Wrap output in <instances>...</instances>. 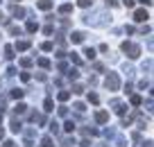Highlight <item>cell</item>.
Listing matches in <instances>:
<instances>
[{
  "label": "cell",
  "instance_id": "6da1fadb",
  "mask_svg": "<svg viewBox=\"0 0 154 147\" xmlns=\"http://www.w3.org/2000/svg\"><path fill=\"white\" fill-rule=\"evenodd\" d=\"M122 52L129 59H138L140 57V45H136V43H131V41H125L122 43Z\"/></svg>",
  "mask_w": 154,
  "mask_h": 147
},
{
  "label": "cell",
  "instance_id": "7a4b0ae2",
  "mask_svg": "<svg viewBox=\"0 0 154 147\" xmlns=\"http://www.w3.org/2000/svg\"><path fill=\"white\" fill-rule=\"evenodd\" d=\"M104 86L109 90H118L120 88V77L116 75V72H109V75H106V79H104Z\"/></svg>",
  "mask_w": 154,
  "mask_h": 147
},
{
  "label": "cell",
  "instance_id": "3957f363",
  "mask_svg": "<svg viewBox=\"0 0 154 147\" xmlns=\"http://www.w3.org/2000/svg\"><path fill=\"white\" fill-rule=\"evenodd\" d=\"M147 18H149L147 9H136V11H134V20H136V23H145Z\"/></svg>",
  "mask_w": 154,
  "mask_h": 147
},
{
  "label": "cell",
  "instance_id": "277c9868",
  "mask_svg": "<svg viewBox=\"0 0 154 147\" xmlns=\"http://www.w3.org/2000/svg\"><path fill=\"white\" fill-rule=\"evenodd\" d=\"M111 106H113V111H116L118 115H125V109H127V106L122 104L120 100H113V102H111Z\"/></svg>",
  "mask_w": 154,
  "mask_h": 147
},
{
  "label": "cell",
  "instance_id": "5b68a950",
  "mask_svg": "<svg viewBox=\"0 0 154 147\" xmlns=\"http://www.w3.org/2000/svg\"><path fill=\"white\" fill-rule=\"evenodd\" d=\"M95 122L97 124H106L109 122V113H106V111H97L95 113Z\"/></svg>",
  "mask_w": 154,
  "mask_h": 147
},
{
  "label": "cell",
  "instance_id": "8992f818",
  "mask_svg": "<svg viewBox=\"0 0 154 147\" xmlns=\"http://www.w3.org/2000/svg\"><path fill=\"white\" fill-rule=\"evenodd\" d=\"M36 7H38L41 11H50V9H52V0H38Z\"/></svg>",
  "mask_w": 154,
  "mask_h": 147
},
{
  "label": "cell",
  "instance_id": "52a82bcc",
  "mask_svg": "<svg viewBox=\"0 0 154 147\" xmlns=\"http://www.w3.org/2000/svg\"><path fill=\"white\" fill-rule=\"evenodd\" d=\"M29 45H32L29 41H16L14 50H18V52H25V50H29Z\"/></svg>",
  "mask_w": 154,
  "mask_h": 147
},
{
  "label": "cell",
  "instance_id": "ba28073f",
  "mask_svg": "<svg viewBox=\"0 0 154 147\" xmlns=\"http://www.w3.org/2000/svg\"><path fill=\"white\" fill-rule=\"evenodd\" d=\"M11 16L23 18V16H25V9H23V7H18V5H14V7H11Z\"/></svg>",
  "mask_w": 154,
  "mask_h": 147
},
{
  "label": "cell",
  "instance_id": "9c48e42d",
  "mask_svg": "<svg viewBox=\"0 0 154 147\" xmlns=\"http://www.w3.org/2000/svg\"><path fill=\"white\" fill-rule=\"evenodd\" d=\"M84 41V34L82 32H72L70 34V43H82Z\"/></svg>",
  "mask_w": 154,
  "mask_h": 147
},
{
  "label": "cell",
  "instance_id": "30bf717a",
  "mask_svg": "<svg viewBox=\"0 0 154 147\" xmlns=\"http://www.w3.org/2000/svg\"><path fill=\"white\" fill-rule=\"evenodd\" d=\"M70 11H72V5H70V2H63V5L59 7V14H63V16L70 14Z\"/></svg>",
  "mask_w": 154,
  "mask_h": 147
},
{
  "label": "cell",
  "instance_id": "8fae6325",
  "mask_svg": "<svg viewBox=\"0 0 154 147\" xmlns=\"http://www.w3.org/2000/svg\"><path fill=\"white\" fill-rule=\"evenodd\" d=\"M63 131L72 133V131H75V122H72V120H66V122H63Z\"/></svg>",
  "mask_w": 154,
  "mask_h": 147
},
{
  "label": "cell",
  "instance_id": "7c38bea8",
  "mask_svg": "<svg viewBox=\"0 0 154 147\" xmlns=\"http://www.w3.org/2000/svg\"><path fill=\"white\" fill-rule=\"evenodd\" d=\"M25 111H27V106H25V104H23V102H18V104H16V106H14V113H16V115H23V113H25Z\"/></svg>",
  "mask_w": 154,
  "mask_h": 147
},
{
  "label": "cell",
  "instance_id": "4fadbf2b",
  "mask_svg": "<svg viewBox=\"0 0 154 147\" xmlns=\"http://www.w3.org/2000/svg\"><path fill=\"white\" fill-rule=\"evenodd\" d=\"M43 111H45V113H50V111H54V102L50 100V97H48V100L43 102Z\"/></svg>",
  "mask_w": 154,
  "mask_h": 147
},
{
  "label": "cell",
  "instance_id": "5bb4252c",
  "mask_svg": "<svg viewBox=\"0 0 154 147\" xmlns=\"http://www.w3.org/2000/svg\"><path fill=\"white\" fill-rule=\"evenodd\" d=\"M129 102H131V106H140L143 104V97H140V95H131Z\"/></svg>",
  "mask_w": 154,
  "mask_h": 147
},
{
  "label": "cell",
  "instance_id": "9a60e30c",
  "mask_svg": "<svg viewBox=\"0 0 154 147\" xmlns=\"http://www.w3.org/2000/svg\"><path fill=\"white\" fill-rule=\"evenodd\" d=\"M14 52H16L14 45H5V57H7V59H14V57H16Z\"/></svg>",
  "mask_w": 154,
  "mask_h": 147
},
{
  "label": "cell",
  "instance_id": "2e32d148",
  "mask_svg": "<svg viewBox=\"0 0 154 147\" xmlns=\"http://www.w3.org/2000/svg\"><path fill=\"white\" fill-rule=\"evenodd\" d=\"M25 29H27L29 34H34V32H36V29H38V25L34 23V20H27V25H25Z\"/></svg>",
  "mask_w": 154,
  "mask_h": 147
},
{
  "label": "cell",
  "instance_id": "e0dca14e",
  "mask_svg": "<svg viewBox=\"0 0 154 147\" xmlns=\"http://www.w3.org/2000/svg\"><path fill=\"white\" fill-rule=\"evenodd\" d=\"M23 95H25V90H23V88H14V90H11V97H14V100H20Z\"/></svg>",
  "mask_w": 154,
  "mask_h": 147
},
{
  "label": "cell",
  "instance_id": "ac0fdd59",
  "mask_svg": "<svg viewBox=\"0 0 154 147\" xmlns=\"http://www.w3.org/2000/svg\"><path fill=\"white\" fill-rule=\"evenodd\" d=\"M57 97H59V102H66V100H70V90H61V93H59Z\"/></svg>",
  "mask_w": 154,
  "mask_h": 147
},
{
  "label": "cell",
  "instance_id": "d6986e66",
  "mask_svg": "<svg viewBox=\"0 0 154 147\" xmlns=\"http://www.w3.org/2000/svg\"><path fill=\"white\" fill-rule=\"evenodd\" d=\"M41 50H43V52H52V50H54V45H52L50 41H45V43H41Z\"/></svg>",
  "mask_w": 154,
  "mask_h": 147
},
{
  "label": "cell",
  "instance_id": "ffe728a7",
  "mask_svg": "<svg viewBox=\"0 0 154 147\" xmlns=\"http://www.w3.org/2000/svg\"><path fill=\"white\" fill-rule=\"evenodd\" d=\"M84 57L93 61V59H95V50H93V47H86V50H84Z\"/></svg>",
  "mask_w": 154,
  "mask_h": 147
},
{
  "label": "cell",
  "instance_id": "44dd1931",
  "mask_svg": "<svg viewBox=\"0 0 154 147\" xmlns=\"http://www.w3.org/2000/svg\"><path fill=\"white\" fill-rule=\"evenodd\" d=\"M20 127H23V124H20V120H16V118L11 120V131H16V133H18V131H20Z\"/></svg>",
  "mask_w": 154,
  "mask_h": 147
},
{
  "label": "cell",
  "instance_id": "7402d4cb",
  "mask_svg": "<svg viewBox=\"0 0 154 147\" xmlns=\"http://www.w3.org/2000/svg\"><path fill=\"white\" fill-rule=\"evenodd\" d=\"M41 147H52V138L43 136V138H41Z\"/></svg>",
  "mask_w": 154,
  "mask_h": 147
},
{
  "label": "cell",
  "instance_id": "603a6c76",
  "mask_svg": "<svg viewBox=\"0 0 154 147\" xmlns=\"http://www.w3.org/2000/svg\"><path fill=\"white\" fill-rule=\"evenodd\" d=\"M38 66L43 68V70H48V68H50V61H48L45 57H41V59H38Z\"/></svg>",
  "mask_w": 154,
  "mask_h": 147
},
{
  "label": "cell",
  "instance_id": "cb8c5ba5",
  "mask_svg": "<svg viewBox=\"0 0 154 147\" xmlns=\"http://www.w3.org/2000/svg\"><path fill=\"white\" fill-rule=\"evenodd\" d=\"M77 77H79V70H77V68H70V70H68V79H77Z\"/></svg>",
  "mask_w": 154,
  "mask_h": 147
},
{
  "label": "cell",
  "instance_id": "d4e9b609",
  "mask_svg": "<svg viewBox=\"0 0 154 147\" xmlns=\"http://www.w3.org/2000/svg\"><path fill=\"white\" fill-rule=\"evenodd\" d=\"M72 93H75V95H82L84 93V86L82 84H75V86H72Z\"/></svg>",
  "mask_w": 154,
  "mask_h": 147
},
{
  "label": "cell",
  "instance_id": "484cf974",
  "mask_svg": "<svg viewBox=\"0 0 154 147\" xmlns=\"http://www.w3.org/2000/svg\"><path fill=\"white\" fill-rule=\"evenodd\" d=\"M20 66H23V68H29V66H32V59H29V57H23V59H20Z\"/></svg>",
  "mask_w": 154,
  "mask_h": 147
},
{
  "label": "cell",
  "instance_id": "4316f807",
  "mask_svg": "<svg viewBox=\"0 0 154 147\" xmlns=\"http://www.w3.org/2000/svg\"><path fill=\"white\" fill-rule=\"evenodd\" d=\"M88 102H91V104H97V102H100V97H97L95 93H88Z\"/></svg>",
  "mask_w": 154,
  "mask_h": 147
},
{
  "label": "cell",
  "instance_id": "83f0119b",
  "mask_svg": "<svg viewBox=\"0 0 154 147\" xmlns=\"http://www.w3.org/2000/svg\"><path fill=\"white\" fill-rule=\"evenodd\" d=\"M77 5L82 7V9H86V7H91V0H77Z\"/></svg>",
  "mask_w": 154,
  "mask_h": 147
},
{
  "label": "cell",
  "instance_id": "f1b7e54d",
  "mask_svg": "<svg viewBox=\"0 0 154 147\" xmlns=\"http://www.w3.org/2000/svg\"><path fill=\"white\" fill-rule=\"evenodd\" d=\"M70 61L75 63V66H79V63H82V59H79V57H77L75 52H72V54H70Z\"/></svg>",
  "mask_w": 154,
  "mask_h": 147
},
{
  "label": "cell",
  "instance_id": "f546056e",
  "mask_svg": "<svg viewBox=\"0 0 154 147\" xmlns=\"http://www.w3.org/2000/svg\"><path fill=\"white\" fill-rule=\"evenodd\" d=\"M9 34H14V36H16V34H20V27H16V25H9Z\"/></svg>",
  "mask_w": 154,
  "mask_h": 147
},
{
  "label": "cell",
  "instance_id": "4dcf8cb0",
  "mask_svg": "<svg viewBox=\"0 0 154 147\" xmlns=\"http://www.w3.org/2000/svg\"><path fill=\"white\" fill-rule=\"evenodd\" d=\"M72 109H77V111H79V113H84V111H86V106H84V104H82V102H77V104H75V106H72Z\"/></svg>",
  "mask_w": 154,
  "mask_h": 147
},
{
  "label": "cell",
  "instance_id": "1f68e13d",
  "mask_svg": "<svg viewBox=\"0 0 154 147\" xmlns=\"http://www.w3.org/2000/svg\"><path fill=\"white\" fill-rule=\"evenodd\" d=\"M134 2H136V0H122V5H125L127 9H131V7H134Z\"/></svg>",
  "mask_w": 154,
  "mask_h": 147
},
{
  "label": "cell",
  "instance_id": "d6a6232c",
  "mask_svg": "<svg viewBox=\"0 0 154 147\" xmlns=\"http://www.w3.org/2000/svg\"><path fill=\"white\" fill-rule=\"evenodd\" d=\"M50 131L57 133V131H59V124H57V122H50Z\"/></svg>",
  "mask_w": 154,
  "mask_h": 147
},
{
  "label": "cell",
  "instance_id": "836d02e7",
  "mask_svg": "<svg viewBox=\"0 0 154 147\" xmlns=\"http://www.w3.org/2000/svg\"><path fill=\"white\" fill-rule=\"evenodd\" d=\"M59 115H61V118H66V115H68V109H66V106H61V109H59Z\"/></svg>",
  "mask_w": 154,
  "mask_h": 147
},
{
  "label": "cell",
  "instance_id": "e575fe53",
  "mask_svg": "<svg viewBox=\"0 0 154 147\" xmlns=\"http://www.w3.org/2000/svg\"><path fill=\"white\" fill-rule=\"evenodd\" d=\"M2 147H18L14 140H7V142H2Z\"/></svg>",
  "mask_w": 154,
  "mask_h": 147
},
{
  "label": "cell",
  "instance_id": "d590c367",
  "mask_svg": "<svg viewBox=\"0 0 154 147\" xmlns=\"http://www.w3.org/2000/svg\"><path fill=\"white\" fill-rule=\"evenodd\" d=\"M20 79H23V81H29V72H20Z\"/></svg>",
  "mask_w": 154,
  "mask_h": 147
},
{
  "label": "cell",
  "instance_id": "8d00e7d4",
  "mask_svg": "<svg viewBox=\"0 0 154 147\" xmlns=\"http://www.w3.org/2000/svg\"><path fill=\"white\" fill-rule=\"evenodd\" d=\"M138 2H140L143 7H149V5H152V0H138Z\"/></svg>",
  "mask_w": 154,
  "mask_h": 147
},
{
  "label": "cell",
  "instance_id": "74e56055",
  "mask_svg": "<svg viewBox=\"0 0 154 147\" xmlns=\"http://www.w3.org/2000/svg\"><path fill=\"white\" fill-rule=\"evenodd\" d=\"M106 5H109V7H116V5H118V0H106Z\"/></svg>",
  "mask_w": 154,
  "mask_h": 147
},
{
  "label": "cell",
  "instance_id": "f35d334b",
  "mask_svg": "<svg viewBox=\"0 0 154 147\" xmlns=\"http://www.w3.org/2000/svg\"><path fill=\"white\" fill-rule=\"evenodd\" d=\"M79 145H82V147H88V145H91V142H88V140H82V142H79Z\"/></svg>",
  "mask_w": 154,
  "mask_h": 147
},
{
  "label": "cell",
  "instance_id": "ab89813d",
  "mask_svg": "<svg viewBox=\"0 0 154 147\" xmlns=\"http://www.w3.org/2000/svg\"><path fill=\"white\" fill-rule=\"evenodd\" d=\"M0 138H5V129L2 127H0Z\"/></svg>",
  "mask_w": 154,
  "mask_h": 147
},
{
  "label": "cell",
  "instance_id": "60d3db41",
  "mask_svg": "<svg viewBox=\"0 0 154 147\" xmlns=\"http://www.w3.org/2000/svg\"><path fill=\"white\" fill-rule=\"evenodd\" d=\"M143 147H152V142H143Z\"/></svg>",
  "mask_w": 154,
  "mask_h": 147
},
{
  "label": "cell",
  "instance_id": "b9f144b4",
  "mask_svg": "<svg viewBox=\"0 0 154 147\" xmlns=\"http://www.w3.org/2000/svg\"><path fill=\"white\" fill-rule=\"evenodd\" d=\"M14 2H16V0H14ZM18 2H20V0H18Z\"/></svg>",
  "mask_w": 154,
  "mask_h": 147
},
{
  "label": "cell",
  "instance_id": "7bdbcfd3",
  "mask_svg": "<svg viewBox=\"0 0 154 147\" xmlns=\"http://www.w3.org/2000/svg\"><path fill=\"white\" fill-rule=\"evenodd\" d=\"M0 18H2V16H0Z\"/></svg>",
  "mask_w": 154,
  "mask_h": 147
}]
</instances>
